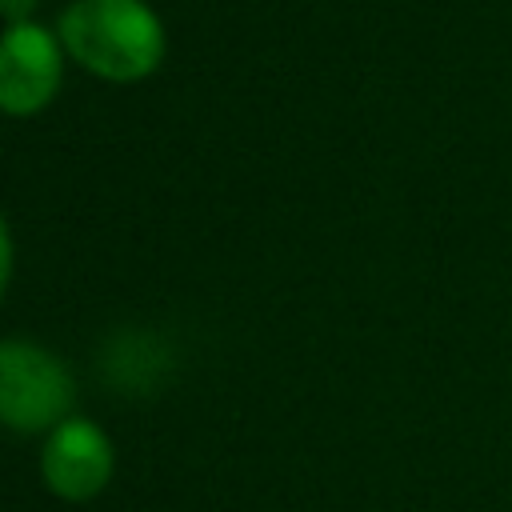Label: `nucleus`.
Instances as JSON below:
<instances>
[{"instance_id":"1","label":"nucleus","mask_w":512,"mask_h":512,"mask_svg":"<svg viewBox=\"0 0 512 512\" xmlns=\"http://www.w3.org/2000/svg\"><path fill=\"white\" fill-rule=\"evenodd\" d=\"M60 40L108 80H140L164 56V28L144 0H72L60 12Z\"/></svg>"},{"instance_id":"2","label":"nucleus","mask_w":512,"mask_h":512,"mask_svg":"<svg viewBox=\"0 0 512 512\" xmlns=\"http://www.w3.org/2000/svg\"><path fill=\"white\" fill-rule=\"evenodd\" d=\"M68 368L40 344L0 340V424L16 432H40L64 424L72 408Z\"/></svg>"},{"instance_id":"3","label":"nucleus","mask_w":512,"mask_h":512,"mask_svg":"<svg viewBox=\"0 0 512 512\" xmlns=\"http://www.w3.org/2000/svg\"><path fill=\"white\" fill-rule=\"evenodd\" d=\"M60 84V44L40 24H12L0 36V108L40 112Z\"/></svg>"},{"instance_id":"4","label":"nucleus","mask_w":512,"mask_h":512,"mask_svg":"<svg viewBox=\"0 0 512 512\" xmlns=\"http://www.w3.org/2000/svg\"><path fill=\"white\" fill-rule=\"evenodd\" d=\"M44 480L64 500H88L96 496L112 476V444L108 436L88 420H64L52 428L44 456H40Z\"/></svg>"},{"instance_id":"5","label":"nucleus","mask_w":512,"mask_h":512,"mask_svg":"<svg viewBox=\"0 0 512 512\" xmlns=\"http://www.w3.org/2000/svg\"><path fill=\"white\" fill-rule=\"evenodd\" d=\"M36 8V0H0V16L12 24H28V12Z\"/></svg>"},{"instance_id":"6","label":"nucleus","mask_w":512,"mask_h":512,"mask_svg":"<svg viewBox=\"0 0 512 512\" xmlns=\"http://www.w3.org/2000/svg\"><path fill=\"white\" fill-rule=\"evenodd\" d=\"M8 268H12V240H8V228H4V216H0V296H4V284H8Z\"/></svg>"}]
</instances>
